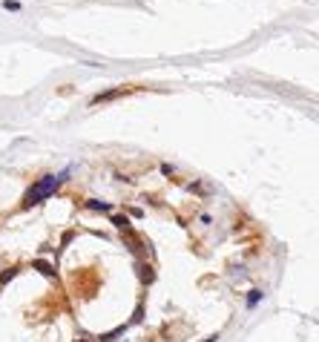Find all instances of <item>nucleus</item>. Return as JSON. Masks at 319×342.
Here are the masks:
<instances>
[{
    "label": "nucleus",
    "mask_w": 319,
    "mask_h": 342,
    "mask_svg": "<svg viewBox=\"0 0 319 342\" xmlns=\"http://www.w3.org/2000/svg\"><path fill=\"white\" fill-rule=\"evenodd\" d=\"M69 178V170H64V173H55V175H46V178H40V181H35L29 190H26L23 196V210H29V207L40 204V201H46L52 193L61 187V184Z\"/></svg>",
    "instance_id": "1"
},
{
    "label": "nucleus",
    "mask_w": 319,
    "mask_h": 342,
    "mask_svg": "<svg viewBox=\"0 0 319 342\" xmlns=\"http://www.w3.org/2000/svg\"><path fill=\"white\" fill-rule=\"evenodd\" d=\"M121 95H124V89H110V92H101V95L92 98V107H101V103L115 101V98H121Z\"/></svg>",
    "instance_id": "2"
},
{
    "label": "nucleus",
    "mask_w": 319,
    "mask_h": 342,
    "mask_svg": "<svg viewBox=\"0 0 319 342\" xmlns=\"http://www.w3.org/2000/svg\"><path fill=\"white\" fill-rule=\"evenodd\" d=\"M32 268H38V271L43 273V276H55V268H52L49 262H43V259H35V262H32Z\"/></svg>",
    "instance_id": "3"
},
{
    "label": "nucleus",
    "mask_w": 319,
    "mask_h": 342,
    "mask_svg": "<svg viewBox=\"0 0 319 342\" xmlns=\"http://www.w3.org/2000/svg\"><path fill=\"white\" fill-rule=\"evenodd\" d=\"M138 276H141V282H152L155 273L150 271V265H138Z\"/></svg>",
    "instance_id": "4"
},
{
    "label": "nucleus",
    "mask_w": 319,
    "mask_h": 342,
    "mask_svg": "<svg viewBox=\"0 0 319 342\" xmlns=\"http://www.w3.org/2000/svg\"><path fill=\"white\" fill-rule=\"evenodd\" d=\"M87 207H89V210H101V213H107V210H110V204H107V201H95V199H89Z\"/></svg>",
    "instance_id": "5"
},
{
    "label": "nucleus",
    "mask_w": 319,
    "mask_h": 342,
    "mask_svg": "<svg viewBox=\"0 0 319 342\" xmlns=\"http://www.w3.org/2000/svg\"><path fill=\"white\" fill-rule=\"evenodd\" d=\"M124 328H127V325H121V328H115V331H110V334H104V336H101V342H112V339H118V336L124 334Z\"/></svg>",
    "instance_id": "6"
},
{
    "label": "nucleus",
    "mask_w": 319,
    "mask_h": 342,
    "mask_svg": "<svg viewBox=\"0 0 319 342\" xmlns=\"http://www.w3.org/2000/svg\"><path fill=\"white\" fill-rule=\"evenodd\" d=\"M112 224H115V227H121V230H127V227H129V219H127V216H112Z\"/></svg>",
    "instance_id": "7"
},
{
    "label": "nucleus",
    "mask_w": 319,
    "mask_h": 342,
    "mask_svg": "<svg viewBox=\"0 0 319 342\" xmlns=\"http://www.w3.org/2000/svg\"><path fill=\"white\" fill-rule=\"evenodd\" d=\"M3 9H6V12H20V3H17V0H3Z\"/></svg>",
    "instance_id": "8"
},
{
    "label": "nucleus",
    "mask_w": 319,
    "mask_h": 342,
    "mask_svg": "<svg viewBox=\"0 0 319 342\" xmlns=\"http://www.w3.org/2000/svg\"><path fill=\"white\" fill-rule=\"evenodd\" d=\"M15 273H17V268H6V271L0 273V285H3V282H9V279H15Z\"/></svg>",
    "instance_id": "9"
},
{
    "label": "nucleus",
    "mask_w": 319,
    "mask_h": 342,
    "mask_svg": "<svg viewBox=\"0 0 319 342\" xmlns=\"http://www.w3.org/2000/svg\"><path fill=\"white\" fill-rule=\"evenodd\" d=\"M259 299H262V291H250V296H248V308H253Z\"/></svg>",
    "instance_id": "10"
},
{
    "label": "nucleus",
    "mask_w": 319,
    "mask_h": 342,
    "mask_svg": "<svg viewBox=\"0 0 319 342\" xmlns=\"http://www.w3.org/2000/svg\"><path fill=\"white\" fill-rule=\"evenodd\" d=\"M216 339H219V334H213V336H204L201 342H216Z\"/></svg>",
    "instance_id": "11"
},
{
    "label": "nucleus",
    "mask_w": 319,
    "mask_h": 342,
    "mask_svg": "<svg viewBox=\"0 0 319 342\" xmlns=\"http://www.w3.org/2000/svg\"><path fill=\"white\" fill-rule=\"evenodd\" d=\"M75 342H89V339H84V336H81V339H75Z\"/></svg>",
    "instance_id": "12"
}]
</instances>
